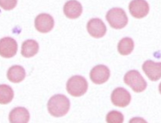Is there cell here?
I'll list each match as a JSON object with an SVG mask.
<instances>
[{"label": "cell", "instance_id": "obj_16", "mask_svg": "<svg viewBox=\"0 0 161 123\" xmlns=\"http://www.w3.org/2000/svg\"><path fill=\"white\" fill-rule=\"evenodd\" d=\"M134 46V42L131 38L124 37L118 44V52L122 55H128L132 52Z\"/></svg>", "mask_w": 161, "mask_h": 123}, {"label": "cell", "instance_id": "obj_1", "mask_svg": "<svg viewBox=\"0 0 161 123\" xmlns=\"http://www.w3.org/2000/svg\"><path fill=\"white\" fill-rule=\"evenodd\" d=\"M70 100L65 95H55L49 99L47 107L49 114L55 117H62L69 111Z\"/></svg>", "mask_w": 161, "mask_h": 123}, {"label": "cell", "instance_id": "obj_4", "mask_svg": "<svg viewBox=\"0 0 161 123\" xmlns=\"http://www.w3.org/2000/svg\"><path fill=\"white\" fill-rule=\"evenodd\" d=\"M124 81L136 93H141L147 89V81L137 70H130L127 72L124 75Z\"/></svg>", "mask_w": 161, "mask_h": 123}, {"label": "cell", "instance_id": "obj_13", "mask_svg": "<svg viewBox=\"0 0 161 123\" xmlns=\"http://www.w3.org/2000/svg\"><path fill=\"white\" fill-rule=\"evenodd\" d=\"M63 10L66 17L75 19L80 17L83 12V8L77 1H69L65 3Z\"/></svg>", "mask_w": 161, "mask_h": 123}, {"label": "cell", "instance_id": "obj_6", "mask_svg": "<svg viewBox=\"0 0 161 123\" xmlns=\"http://www.w3.org/2000/svg\"><path fill=\"white\" fill-rule=\"evenodd\" d=\"M55 22L51 15L42 13L38 15L35 19V27L41 33H48L51 31L54 27Z\"/></svg>", "mask_w": 161, "mask_h": 123}, {"label": "cell", "instance_id": "obj_21", "mask_svg": "<svg viewBox=\"0 0 161 123\" xmlns=\"http://www.w3.org/2000/svg\"><path fill=\"white\" fill-rule=\"evenodd\" d=\"M159 91L160 93L161 94V83L159 85Z\"/></svg>", "mask_w": 161, "mask_h": 123}, {"label": "cell", "instance_id": "obj_2", "mask_svg": "<svg viewBox=\"0 0 161 123\" xmlns=\"http://www.w3.org/2000/svg\"><path fill=\"white\" fill-rule=\"evenodd\" d=\"M88 83L85 77L80 75H75L70 77L66 83V90L69 95L78 97L86 93Z\"/></svg>", "mask_w": 161, "mask_h": 123}, {"label": "cell", "instance_id": "obj_12", "mask_svg": "<svg viewBox=\"0 0 161 123\" xmlns=\"http://www.w3.org/2000/svg\"><path fill=\"white\" fill-rule=\"evenodd\" d=\"M30 119L27 109L23 107H17L12 110L9 116L10 123H28Z\"/></svg>", "mask_w": 161, "mask_h": 123}, {"label": "cell", "instance_id": "obj_7", "mask_svg": "<svg viewBox=\"0 0 161 123\" xmlns=\"http://www.w3.org/2000/svg\"><path fill=\"white\" fill-rule=\"evenodd\" d=\"M112 103L116 106L125 107L129 105L131 100V95L129 92L121 87L114 90L111 96Z\"/></svg>", "mask_w": 161, "mask_h": 123}, {"label": "cell", "instance_id": "obj_18", "mask_svg": "<svg viewBox=\"0 0 161 123\" xmlns=\"http://www.w3.org/2000/svg\"><path fill=\"white\" fill-rule=\"evenodd\" d=\"M124 117L120 112L113 110L109 112L106 116L107 123H123Z\"/></svg>", "mask_w": 161, "mask_h": 123}, {"label": "cell", "instance_id": "obj_15", "mask_svg": "<svg viewBox=\"0 0 161 123\" xmlns=\"http://www.w3.org/2000/svg\"><path fill=\"white\" fill-rule=\"evenodd\" d=\"M39 49V44L34 40H27L22 45L21 54L24 57L30 58L36 54Z\"/></svg>", "mask_w": 161, "mask_h": 123}, {"label": "cell", "instance_id": "obj_5", "mask_svg": "<svg viewBox=\"0 0 161 123\" xmlns=\"http://www.w3.org/2000/svg\"><path fill=\"white\" fill-rule=\"evenodd\" d=\"M18 44L12 37H3L0 41V54L6 58L13 57L17 54Z\"/></svg>", "mask_w": 161, "mask_h": 123}, {"label": "cell", "instance_id": "obj_20", "mask_svg": "<svg viewBox=\"0 0 161 123\" xmlns=\"http://www.w3.org/2000/svg\"><path fill=\"white\" fill-rule=\"evenodd\" d=\"M129 123H147V122L142 117H135L130 120Z\"/></svg>", "mask_w": 161, "mask_h": 123}, {"label": "cell", "instance_id": "obj_9", "mask_svg": "<svg viewBox=\"0 0 161 123\" xmlns=\"http://www.w3.org/2000/svg\"><path fill=\"white\" fill-rule=\"evenodd\" d=\"M130 14L133 17L141 19L145 17L149 12V6L146 1L135 0L132 1L129 5Z\"/></svg>", "mask_w": 161, "mask_h": 123}, {"label": "cell", "instance_id": "obj_17", "mask_svg": "<svg viewBox=\"0 0 161 123\" xmlns=\"http://www.w3.org/2000/svg\"><path fill=\"white\" fill-rule=\"evenodd\" d=\"M14 92L12 88L6 84L0 85V103L6 105L12 102L14 98Z\"/></svg>", "mask_w": 161, "mask_h": 123}, {"label": "cell", "instance_id": "obj_11", "mask_svg": "<svg viewBox=\"0 0 161 123\" xmlns=\"http://www.w3.org/2000/svg\"><path fill=\"white\" fill-rule=\"evenodd\" d=\"M145 74L153 81H156L161 78V62L155 63L152 60H147L142 65Z\"/></svg>", "mask_w": 161, "mask_h": 123}, {"label": "cell", "instance_id": "obj_8", "mask_svg": "<svg viewBox=\"0 0 161 123\" xmlns=\"http://www.w3.org/2000/svg\"><path fill=\"white\" fill-rule=\"evenodd\" d=\"M110 70L106 66L99 64L92 68L90 73V77L94 83L102 84L109 79Z\"/></svg>", "mask_w": 161, "mask_h": 123}, {"label": "cell", "instance_id": "obj_3", "mask_svg": "<svg viewBox=\"0 0 161 123\" xmlns=\"http://www.w3.org/2000/svg\"><path fill=\"white\" fill-rule=\"evenodd\" d=\"M106 20L113 28L120 29L127 26L128 18L124 10L119 8L110 9L107 13Z\"/></svg>", "mask_w": 161, "mask_h": 123}, {"label": "cell", "instance_id": "obj_10", "mask_svg": "<svg viewBox=\"0 0 161 123\" xmlns=\"http://www.w3.org/2000/svg\"><path fill=\"white\" fill-rule=\"evenodd\" d=\"M87 29L89 34L94 38L103 37L107 32L106 26L99 18H92L87 24Z\"/></svg>", "mask_w": 161, "mask_h": 123}, {"label": "cell", "instance_id": "obj_19", "mask_svg": "<svg viewBox=\"0 0 161 123\" xmlns=\"http://www.w3.org/2000/svg\"><path fill=\"white\" fill-rule=\"evenodd\" d=\"M1 6L5 10H10L17 5V1H1Z\"/></svg>", "mask_w": 161, "mask_h": 123}, {"label": "cell", "instance_id": "obj_14", "mask_svg": "<svg viewBox=\"0 0 161 123\" xmlns=\"http://www.w3.org/2000/svg\"><path fill=\"white\" fill-rule=\"evenodd\" d=\"M7 77L8 80L14 83H19L22 81L26 77V71L22 66H13L9 68Z\"/></svg>", "mask_w": 161, "mask_h": 123}]
</instances>
